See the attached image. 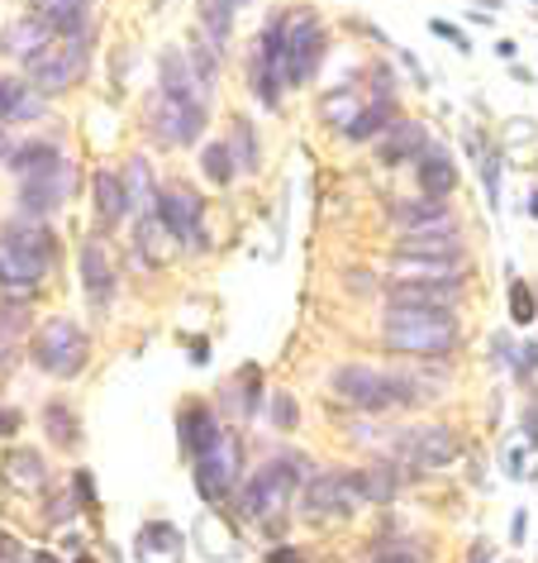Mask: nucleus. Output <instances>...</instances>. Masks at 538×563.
I'll list each match as a JSON object with an SVG mask.
<instances>
[{
  "mask_svg": "<svg viewBox=\"0 0 538 563\" xmlns=\"http://www.w3.org/2000/svg\"><path fill=\"white\" fill-rule=\"evenodd\" d=\"M381 334H386V344L395 354H410V358H448L462 340L452 311H410V306L386 311Z\"/></svg>",
  "mask_w": 538,
  "mask_h": 563,
  "instance_id": "1",
  "label": "nucleus"
},
{
  "mask_svg": "<svg viewBox=\"0 0 538 563\" xmlns=\"http://www.w3.org/2000/svg\"><path fill=\"white\" fill-rule=\"evenodd\" d=\"M91 63V34H77V38H53L44 53H34L24 63V81L38 91V96H58V91H72L81 73Z\"/></svg>",
  "mask_w": 538,
  "mask_h": 563,
  "instance_id": "2",
  "label": "nucleus"
},
{
  "mask_svg": "<svg viewBox=\"0 0 538 563\" xmlns=\"http://www.w3.org/2000/svg\"><path fill=\"white\" fill-rule=\"evenodd\" d=\"M301 477H305V463L301 459H272V463H262V468L244 483L238 511H244L248 520H272V516H281L295 501V487H301Z\"/></svg>",
  "mask_w": 538,
  "mask_h": 563,
  "instance_id": "3",
  "label": "nucleus"
},
{
  "mask_svg": "<svg viewBox=\"0 0 538 563\" xmlns=\"http://www.w3.org/2000/svg\"><path fill=\"white\" fill-rule=\"evenodd\" d=\"M391 463L395 468H415V473H434V468H448L452 459L462 454V440L458 430L448 426H410L391 440Z\"/></svg>",
  "mask_w": 538,
  "mask_h": 563,
  "instance_id": "4",
  "label": "nucleus"
},
{
  "mask_svg": "<svg viewBox=\"0 0 538 563\" xmlns=\"http://www.w3.org/2000/svg\"><path fill=\"white\" fill-rule=\"evenodd\" d=\"M238 477H244V440L234 430H220V440L195 459V492L210 506H220L238 487Z\"/></svg>",
  "mask_w": 538,
  "mask_h": 563,
  "instance_id": "5",
  "label": "nucleus"
},
{
  "mask_svg": "<svg viewBox=\"0 0 538 563\" xmlns=\"http://www.w3.org/2000/svg\"><path fill=\"white\" fill-rule=\"evenodd\" d=\"M87 334H81V325H72V320H48L44 330L34 334V363L53 377H77L81 368H87Z\"/></svg>",
  "mask_w": 538,
  "mask_h": 563,
  "instance_id": "6",
  "label": "nucleus"
},
{
  "mask_svg": "<svg viewBox=\"0 0 538 563\" xmlns=\"http://www.w3.org/2000/svg\"><path fill=\"white\" fill-rule=\"evenodd\" d=\"M329 387L338 401L358 406V411H391L395 406V377L372 368V363H344V368H334Z\"/></svg>",
  "mask_w": 538,
  "mask_h": 563,
  "instance_id": "7",
  "label": "nucleus"
},
{
  "mask_svg": "<svg viewBox=\"0 0 538 563\" xmlns=\"http://www.w3.org/2000/svg\"><path fill=\"white\" fill-rule=\"evenodd\" d=\"M324 63V30L310 10H291L287 15V87L315 77V67Z\"/></svg>",
  "mask_w": 538,
  "mask_h": 563,
  "instance_id": "8",
  "label": "nucleus"
},
{
  "mask_svg": "<svg viewBox=\"0 0 538 563\" xmlns=\"http://www.w3.org/2000/svg\"><path fill=\"white\" fill-rule=\"evenodd\" d=\"M148 124L158 144H195L205 134V101H172V96H153L148 106Z\"/></svg>",
  "mask_w": 538,
  "mask_h": 563,
  "instance_id": "9",
  "label": "nucleus"
},
{
  "mask_svg": "<svg viewBox=\"0 0 538 563\" xmlns=\"http://www.w3.org/2000/svg\"><path fill=\"white\" fill-rule=\"evenodd\" d=\"M362 506V492L352 483V473H320L305 483V497H301V511L310 520H344Z\"/></svg>",
  "mask_w": 538,
  "mask_h": 563,
  "instance_id": "10",
  "label": "nucleus"
},
{
  "mask_svg": "<svg viewBox=\"0 0 538 563\" xmlns=\"http://www.w3.org/2000/svg\"><path fill=\"white\" fill-rule=\"evenodd\" d=\"M158 220L162 230L177 239V244L187 249H205V201L195 196L191 187H167L158 191Z\"/></svg>",
  "mask_w": 538,
  "mask_h": 563,
  "instance_id": "11",
  "label": "nucleus"
},
{
  "mask_svg": "<svg viewBox=\"0 0 538 563\" xmlns=\"http://www.w3.org/2000/svg\"><path fill=\"white\" fill-rule=\"evenodd\" d=\"M67 191H72V167H67V163H58L53 173L24 177V187H20V216L24 220L58 216V206L67 201Z\"/></svg>",
  "mask_w": 538,
  "mask_h": 563,
  "instance_id": "12",
  "label": "nucleus"
},
{
  "mask_svg": "<svg viewBox=\"0 0 538 563\" xmlns=\"http://www.w3.org/2000/svg\"><path fill=\"white\" fill-rule=\"evenodd\" d=\"M81 291H87L91 316H105L110 301H115V267H110L101 239H87V244H81Z\"/></svg>",
  "mask_w": 538,
  "mask_h": 563,
  "instance_id": "13",
  "label": "nucleus"
},
{
  "mask_svg": "<svg viewBox=\"0 0 538 563\" xmlns=\"http://www.w3.org/2000/svg\"><path fill=\"white\" fill-rule=\"evenodd\" d=\"M48 277V263L34 258V253L15 249L10 239H0V287L5 291H20V297H34Z\"/></svg>",
  "mask_w": 538,
  "mask_h": 563,
  "instance_id": "14",
  "label": "nucleus"
},
{
  "mask_svg": "<svg viewBox=\"0 0 538 563\" xmlns=\"http://www.w3.org/2000/svg\"><path fill=\"white\" fill-rule=\"evenodd\" d=\"M187 559V534L172 520H148L134 534V563H181Z\"/></svg>",
  "mask_w": 538,
  "mask_h": 563,
  "instance_id": "15",
  "label": "nucleus"
},
{
  "mask_svg": "<svg viewBox=\"0 0 538 563\" xmlns=\"http://www.w3.org/2000/svg\"><path fill=\"white\" fill-rule=\"evenodd\" d=\"M395 253H405V258H448V263H462L458 220H452V224H434V230H410V234H401Z\"/></svg>",
  "mask_w": 538,
  "mask_h": 563,
  "instance_id": "16",
  "label": "nucleus"
},
{
  "mask_svg": "<svg viewBox=\"0 0 538 563\" xmlns=\"http://www.w3.org/2000/svg\"><path fill=\"white\" fill-rule=\"evenodd\" d=\"M462 287H429V282H386V306H410V311H452Z\"/></svg>",
  "mask_w": 538,
  "mask_h": 563,
  "instance_id": "17",
  "label": "nucleus"
},
{
  "mask_svg": "<svg viewBox=\"0 0 538 563\" xmlns=\"http://www.w3.org/2000/svg\"><path fill=\"white\" fill-rule=\"evenodd\" d=\"M415 181H419V196H438V201H448V196L458 191V163H452L444 148L429 144L415 158Z\"/></svg>",
  "mask_w": 538,
  "mask_h": 563,
  "instance_id": "18",
  "label": "nucleus"
},
{
  "mask_svg": "<svg viewBox=\"0 0 538 563\" xmlns=\"http://www.w3.org/2000/svg\"><path fill=\"white\" fill-rule=\"evenodd\" d=\"M391 282H429V287H462V263L448 258H405L395 253L391 258Z\"/></svg>",
  "mask_w": 538,
  "mask_h": 563,
  "instance_id": "19",
  "label": "nucleus"
},
{
  "mask_svg": "<svg viewBox=\"0 0 538 563\" xmlns=\"http://www.w3.org/2000/svg\"><path fill=\"white\" fill-rule=\"evenodd\" d=\"M177 426H181V449H187L191 459H201L210 444L220 440V420H215V411H210L205 401H187L181 406V416H177Z\"/></svg>",
  "mask_w": 538,
  "mask_h": 563,
  "instance_id": "20",
  "label": "nucleus"
},
{
  "mask_svg": "<svg viewBox=\"0 0 538 563\" xmlns=\"http://www.w3.org/2000/svg\"><path fill=\"white\" fill-rule=\"evenodd\" d=\"M391 220L395 230L410 234V230H434V224H452V206L438 201V196H415V201H391Z\"/></svg>",
  "mask_w": 538,
  "mask_h": 563,
  "instance_id": "21",
  "label": "nucleus"
},
{
  "mask_svg": "<svg viewBox=\"0 0 538 563\" xmlns=\"http://www.w3.org/2000/svg\"><path fill=\"white\" fill-rule=\"evenodd\" d=\"M44 115V96L24 77H0V124H30Z\"/></svg>",
  "mask_w": 538,
  "mask_h": 563,
  "instance_id": "22",
  "label": "nucleus"
},
{
  "mask_svg": "<svg viewBox=\"0 0 538 563\" xmlns=\"http://www.w3.org/2000/svg\"><path fill=\"white\" fill-rule=\"evenodd\" d=\"M424 148H429V134H424V124H419V120H395L391 134L381 139V163H386V167L415 163Z\"/></svg>",
  "mask_w": 538,
  "mask_h": 563,
  "instance_id": "23",
  "label": "nucleus"
},
{
  "mask_svg": "<svg viewBox=\"0 0 538 563\" xmlns=\"http://www.w3.org/2000/svg\"><path fill=\"white\" fill-rule=\"evenodd\" d=\"M0 239H10L15 249H24V253H34V258H44L48 267L58 263V239H53V230L44 220H10L5 230H0Z\"/></svg>",
  "mask_w": 538,
  "mask_h": 563,
  "instance_id": "24",
  "label": "nucleus"
},
{
  "mask_svg": "<svg viewBox=\"0 0 538 563\" xmlns=\"http://www.w3.org/2000/svg\"><path fill=\"white\" fill-rule=\"evenodd\" d=\"M195 549L210 559V563H229V559H238V534L224 526V520L215 516V511H205L201 520H195Z\"/></svg>",
  "mask_w": 538,
  "mask_h": 563,
  "instance_id": "25",
  "label": "nucleus"
},
{
  "mask_svg": "<svg viewBox=\"0 0 538 563\" xmlns=\"http://www.w3.org/2000/svg\"><path fill=\"white\" fill-rule=\"evenodd\" d=\"M53 38H58V34L48 30L44 15H24V20H15V24L5 30V53H10V58H24V63H30L34 53H44V48L53 44Z\"/></svg>",
  "mask_w": 538,
  "mask_h": 563,
  "instance_id": "26",
  "label": "nucleus"
},
{
  "mask_svg": "<svg viewBox=\"0 0 538 563\" xmlns=\"http://www.w3.org/2000/svg\"><path fill=\"white\" fill-rule=\"evenodd\" d=\"M352 483L362 492V506H386L401 492V468L395 463H367V468H352Z\"/></svg>",
  "mask_w": 538,
  "mask_h": 563,
  "instance_id": "27",
  "label": "nucleus"
},
{
  "mask_svg": "<svg viewBox=\"0 0 538 563\" xmlns=\"http://www.w3.org/2000/svg\"><path fill=\"white\" fill-rule=\"evenodd\" d=\"M120 181H124V201H130L134 216H153V210H158V187H153V167L144 158L124 163Z\"/></svg>",
  "mask_w": 538,
  "mask_h": 563,
  "instance_id": "28",
  "label": "nucleus"
},
{
  "mask_svg": "<svg viewBox=\"0 0 538 563\" xmlns=\"http://www.w3.org/2000/svg\"><path fill=\"white\" fill-rule=\"evenodd\" d=\"M134 253L144 258V267H162L167 258H172V234L162 230L158 210L153 216H138V230H134Z\"/></svg>",
  "mask_w": 538,
  "mask_h": 563,
  "instance_id": "29",
  "label": "nucleus"
},
{
  "mask_svg": "<svg viewBox=\"0 0 538 563\" xmlns=\"http://www.w3.org/2000/svg\"><path fill=\"white\" fill-rule=\"evenodd\" d=\"M5 483L15 492H38L48 483V468H44V454L38 449H15V454L5 459Z\"/></svg>",
  "mask_w": 538,
  "mask_h": 563,
  "instance_id": "30",
  "label": "nucleus"
},
{
  "mask_svg": "<svg viewBox=\"0 0 538 563\" xmlns=\"http://www.w3.org/2000/svg\"><path fill=\"white\" fill-rule=\"evenodd\" d=\"M63 163L58 144H48V139H34V144H15L5 167H15L20 177H38V173H53V167Z\"/></svg>",
  "mask_w": 538,
  "mask_h": 563,
  "instance_id": "31",
  "label": "nucleus"
},
{
  "mask_svg": "<svg viewBox=\"0 0 538 563\" xmlns=\"http://www.w3.org/2000/svg\"><path fill=\"white\" fill-rule=\"evenodd\" d=\"M96 216H101V224H120L124 216H130V201H124V181L120 173H96Z\"/></svg>",
  "mask_w": 538,
  "mask_h": 563,
  "instance_id": "32",
  "label": "nucleus"
},
{
  "mask_svg": "<svg viewBox=\"0 0 538 563\" xmlns=\"http://www.w3.org/2000/svg\"><path fill=\"white\" fill-rule=\"evenodd\" d=\"M320 115H324V124H338V130L348 134V124L362 115V101H358V91L352 87H338V91H329L320 101Z\"/></svg>",
  "mask_w": 538,
  "mask_h": 563,
  "instance_id": "33",
  "label": "nucleus"
},
{
  "mask_svg": "<svg viewBox=\"0 0 538 563\" xmlns=\"http://www.w3.org/2000/svg\"><path fill=\"white\" fill-rule=\"evenodd\" d=\"M201 24H205V38L215 48L229 44V30H234V0H201Z\"/></svg>",
  "mask_w": 538,
  "mask_h": 563,
  "instance_id": "34",
  "label": "nucleus"
},
{
  "mask_svg": "<svg viewBox=\"0 0 538 563\" xmlns=\"http://www.w3.org/2000/svg\"><path fill=\"white\" fill-rule=\"evenodd\" d=\"M229 153H234V167H238V173H258V134H253L248 120H234Z\"/></svg>",
  "mask_w": 538,
  "mask_h": 563,
  "instance_id": "35",
  "label": "nucleus"
},
{
  "mask_svg": "<svg viewBox=\"0 0 538 563\" xmlns=\"http://www.w3.org/2000/svg\"><path fill=\"white\" fill-rule=\"evenodd\" d=\"M201 167H205V177L215 181V187H229L234 173H238L229 144H205V153H201Z\"/></svg>",
  "mask_w": 538,
  "mask_h": 563,
  "instance_id": "36",
  "label": "nucleus"
},
{
  "mask_svg": "<svg viewBox=\"0 0 538 563\" xmlns=\"http://www.w3.org/2000/svg\"><path fill=\"white\" fill-rule=\"evenodd\" d=\"M391 124H395V120H391V101H381V106L362 110V115L348 124V139H358V144H362V139H377V134H386Z\"/></svg>",
  "mask_w": 538,
  "mask_h": 563,
  "instance_id": "37",
  "label": "nucleus"
},
{
  "mask_svg": "<svg viewBox=\"0 0 538 563\" xmlns=\"http://www.w3.org/2000/svg\"><path fill=\"white\" fill-rule=\"evenodd\" d=\"M44 420H48V434H53V444H63V449H77V444H81V434H77V416L67 411L63 401H53L48 411H44Z\"/></svg>",
  "mask_w": 538,
  "mask_h": 563,
  "instance_id": "38",
  "label": "nucleus"
},
{
  "mask_svg": "<svg viewBox=\"0 0 538 563\" xmlns=\"http://www.w3.org/2000/svg\"><path fill=\"white\" fill-rule=\"evenodd\" d=\"M534 316H538V301H534V291L524 287V282H515V287H509V320H515V325H529Z\"/></svg>",
  "mask_w": 538,
  "mask_h": 563,
  "instance_id": "39",
  "label": "nucleus"
},
{
  "mask_svg": "<svg viewBox=\"0 0 538 563\" xmlns=\"http://www.w3.org/2000/svg\"><path fill=\"white\" fill-rule=\"evenodd\" d=\"M272 420H277V430H295V420H301V411H295V401L287 397V391L272 397Z\"/></svg>",
  "mask_w": 538,
  "mask_h": 563,
  "instance_id": "40",
  "label": "nucleus"
},
{
  "mask_svg": "<svg viewBox=\"0 0 538 563\" xmlns=\"http://www.w3.org/2000/svg\"><path fill=\"white\" fill-rule=\"evenodd\" d=\"M481 177H486V196H491V206H501V167H495V158L481 163Z\"/></svg>",
  "mask_w": 538,
  "mask_h": 563,
  "instance_id": "41",
  "label": "nucleus"
},
{
  "mask_svg": "<svg viewBox=\"0 0 538 563\" xmlns=\"http://www.w3.org/2000/svg\"><path fill=\"white\" fill-rule=\"evenodd\" d=\"M534 368H538V344H524L519 358H515V373L519 377H534Z\"/></svg>",
  "mask_w": 538,
  "mask_h": 563,
  "instance_id": "42",
  "label": "nucleus"
},
{
  "mask_svg": "<svg viewBox=\"0 0 538 563\" xmlns=\"http://www.w3.org/2000/svg\"><path fill=\"white\" fill-rule=\"evenodd\" d=\"M20 411H15V406H0V434H15L20 430Z\"/></svg>",
  "mask_w": 538,
  "mask_h": 563,
  "instance_id": "43",
  "label": "nucleus"
},
{
  "mask_svg": "<svg viewBox=\"0 0 538 563\" xmlns=\"http://www.w3.org/2000/svg\"><path fill=\"white\" fill-rule=\"evenodd\" d=\"M434 34H444V38H452V44H458L462 53H467V38H462V30H452L448 20H434Z\"/></svg>",
  "mask_w": 538,
  "mask_h": 563,
  "instance_id": "44",
  "label": "nucleus"
},
{
  "mask_svg": "<svg viewBox=\"0 0 538 563\" xmlns=\"http://www.w3.org/2000/svg\"><path fill=\"white\" fill-rule=\"evenodd\" d=\"M267 563H305V554H301V549H272Z\"/></svg>",
  "mask_w": 538,
  "mask_h": 563,
  "instance_id": "45",
  "label": "nucleus"
},
{
  "mask_svg": "<svg viewBox=\"0 0 538 563\" xmlns=\"http://www.w3.org/2000/svg\"><path fill=\"white\" fill-rule=\"evenodd\" d=\"M10 153H15V139H10V130L0 124V163H10Z\"/></svg>",
  "mask_w": 538,
  "mask_h": 563,
  "instance_id": "46",
  "label": "nucleus"
},
{
  "mask_svg": "<svg viewBox=\"0 0 538 563\" xmlns=\"http://www.w3.org/2000/svg\"><path fill=\"white\" fill-rule=\"evenodd\" d=\"M509 139H515V144H519V139H534V120H515V130H509Z\"/></svg>",
  "mask_w": 538,
  "mask_h": 563,
  "instance_id": "47",
  "label": "nucleus"
},
{
  "mask_svg": "<svg viewBox=\"0 0 538 563\" xmlns=\"http://www.w3.org/2000/svg\"><path fill=\"white\" fill-rule=\"evenodd\" d=\"M491 559H495V549H491L486 540H481V544L472 549V559H467V563H491Z\"/></svg>",
  "mask_w": 538,
  "mask_h": 563,
  "instance_id": "48",
  "label": "nucleus"
},
{
  "mask_svg": "<svg viewBox=\"0 0 538 563\" xmlns=\"http://www.w3.org/2000/svg\"><path fill=\"white\" fill-rule=\"evenodd\" d=\"M509 530H515V540H524V530H529V516L519 511V516H515V526H509Z\"/></svg>",
  "mask_w": 538,
  "mask_h": 563,
  "instance_id": "49",
  "label": "nucleus"
},
{
  "mask_svg": "<svg viewBox=\"0 0 538 563\" xmlns=\"http://www.w3.org/2000/svg\"><path fill=\"white\" fill-rule=\"evenodd\" d=\"M34 563H53V559H48V554H38V559H34Z\"/></svg>",
  "mask_w": 538,
  "mask_h": 563,
  "instance_id": "50",
  "label": "nucleus"
},
{
  "mask_svg": "<svg viewBox=\"0 0 538 563\" xmlns=\"http://www.w3.org/2000/svg\"><path fill=\"white\" fill-rule=\"evenodd\" d=\"M534 216H538V196H534Z\"/></svg>",
  "mask_w": 538,
  "mask_h": 563,
  "instance_id": "51",
  "label": "nucleus"
},
{
  "mask_svg": "<svg viewBox=\"0 0 538 563\" xmlns=\"http://www.w3.org/2000/svg\"><path fill=\"white\" fill-rule=\"evenodd\" d=\"M77 563H91V559H77Z\"/></svg>",
  "mask_w": 538,
  "mask_h": 563,
  "instance_id": "52",
  "label": "nucleus"
},
{
  "mask_svg": "<svg viewBox=\"0 0 538 563\" xmlns=\"http://www.w3.org/2000/svg\"><path fill=\"white\" fill-rule=\"evenodd\" d=\"M234 5H238V0H234Z\"/></svg>",
  "mask_w": 538,
  "mask_h": 563,
  "instance_id": "53",
  "label": "nucleus"
}]
</instances>
